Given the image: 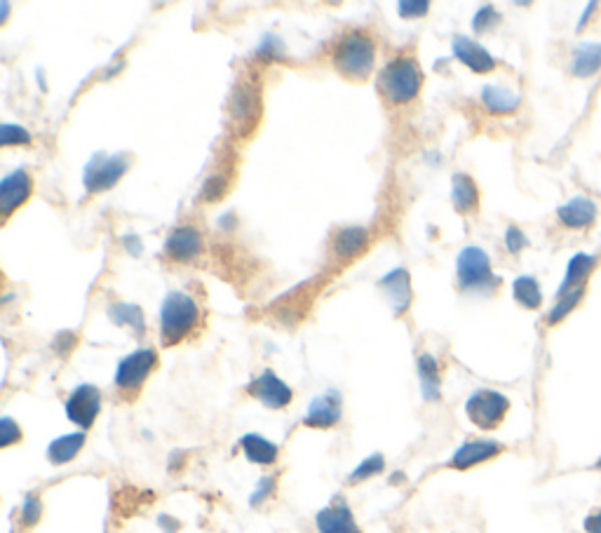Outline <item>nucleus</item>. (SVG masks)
I'll return each mask as SVG.
<instances>
[{
    "label": "nucleus",
    "mask_w": 601,
    "mask_h": 533,
    "mask_svg": "<svg viewBox=\"0 0 601 533\" xmlns=\"http://www.w3.org/2000/svg\"><path fill=\"white\" fill-rule=\"evenodd\" d=\"M423 87L421 66L414 57H397L386 64V69L378 76V92L390 106L411 104Z\"/></svg>",
    "instance_id": "1"
},
{
    "label": "nucleus",
    "mask_w": 601,
    "mask_h": 533,
    "mask_svg": "<svg viewBox=\"0 0 601 533\" xmlns=\"http://www.w3.org/2000/svg\"><path fill=\"white\" fill-rule=\"evenodd\" d=\"M127 249H130L134 256H139L141 254V242L134 238V235H130V238H127Z\"/></svg>",
    "instance_id": "41"
},
{
    "label": "nucleus",
    "mask_w": 601,
    "mask_h": 533,
    "mask_svg": "<svg viewBox=\"0 0 601 533\" xmlns=\"http://www.w3.org/2000/svg\"><path fill=\"white\" fill-rule=\"evenodd\" d=\"M456 273L461 289H484L494 282L491 259L482 247H465L463 252L458 254Z\"/></svg>",
    "instance_id": "7"
},
{
    "label": "nucleus",
    "mask_w": 601,
    "mask_h": 533,
    "mask_svg": "<svg viewBox=\"0 0 601 533\" xmlns=\"http://www.w3.org/2000/svg\"><path fill=\"white\" fill-rule=\"evenodd\" d=\"M418 376H421L423 397L428 402L440 400V369H437V360L432 355L418 357Z\"/></svg>",
    "instance_id": "27"
},
{
    "label": "nucleus",
    "mask_w": 601,
    "mask_h": 533,
    "mask_svg": "<svg viewBox=\"0 0 601 533\" xmlns=\"http://www.w3.org/2000/svg\"><path fill=\"white\" fill-rule=\"evenodd\" d=\"M482 104L484 109L494 116H512L522 106V97L517 92H512L510 87L503 85H484L482 90Z\"/></svg>",
    "instance_id": "20"
},
{
    "label": "nucleus",
    "mask_w": 601,
    "mask_h": 533,
    "mask_svg": "<svg viewBox=\"0 0 601 533\" xmlns=\"http://www.w3.org/2000/svg\"><path fill=\"white\" fill-rule=\"evenodd\" d=\"M571 73L576 78H592L601 71V43H583L571 55Z\"/></svg>",
    "instance_id": "22"
},
{
    "label": "nucleus",
    "mask_w": 601,
    "mask_h": 533,
    "mask_svg": "<svg viewBox=\"0 0 601 533\" xmlns=\"http://www.w3.org/2000/svg\"><path fill=\"white\" fill-rule=\"evenodd\" d=\"M498 22H501V15H498L494 5H484V8H479L475 19H472V29L477 33H486L494 29Z\"/></svg>",
    "instance_id": "32"
},
{
    "label": "nucleus",
    "mask_w": 601,
    "mask_h": 533,
    "mask_svg": "<svg viewBox=\"0 0 601 533\" xmlns=\"http://www.w3.org/2000/svg\"><path fill=\"white\" fill-rule=\"evenodd\" d=\"M594 268H597V256L578 252L569 261V266H566L564 280H562V285H559V289H557V296L569 294V292H573V289H583L585 282L590 280V275L594 273Z\"/></svg>",
    "instance_id": "18"
},
{
    "label": "nucleus",
    "mask_w": 601,
    "mask_h": 533,
    "mask_svg": "<svg viewBox=\"0 0 601 533\" xmlns=\"http://www.w3.org/2000/svg\"><path fill=\"white\" fill-rule=\"evenodd\" d=\"M101 411V393L97 386H90V383H83L78 386L66 400V416H69L71 423L80 425V428L87 430L92 428L94 421H97Z\"/></svg>",
    "instance_id": "10"
},
{
    "label": "nucleus",
    "mask_w": 601,
    "mask_h": 533,
    "mask_svg": "<svg viewBox=\"0 0 601 533\" xmlns=\"http://www.w3.org/2000/svg\"><path fill=\"white\" fill-rule=\"evenodd\" d=\"M155 367H158V353L153 348H141L137 353L123 357L116 371V388L120 393L137 395Z\"/></svg>",
    "instance_id": "6"
},
{
    "label": "nucleus",
    "mask_w": 601,
    "mask_h": 533,
    "mask_svg": "<svg viewBox=\"0 0 601 533\" xmlns=\"http://www.w3.org/2000/svg\"><path fill=\"white\" fill-rule=\"evenodd\" d=\"M315 524L320 533H362L360 526L355 522L353 512H350V508L341 501V498L317 512Z\"/></svg>",
    "instance_id": "16"
},
{
    "label": "nucleus",
    "mask_w": 601,
    "mask_h": 533,
    "mask_svg": "<svg viewBox=\"0 0 601 533\" xmlns=\"http://www.w3.org/2000/svg\"><path fill=\"white\" fill-rule=\"evenodd\" d=\"M594 10H597V3H587V8H585V15H583V19H580V24H578V29H583V26L590 22V17L594 15Z\"/></svg>",
    "instance_id": "40"
},
{
    "label": "nucleus",
    "mask_w": 601,
    "mask_h": 533,
    "mask_svg": "<svg viewBox=\"0 0 601 533\" xmlns=\"http://www.w3.org/2000/svg\"><path fill=\"white\" fill-rule=\"evenodd\" d=\"M376 64V43L369 33L350 31L348 36L341 38L334 52V66L343 78L353 80V83H364Z\"/></svg>",
    "instance_id": "2"
},
{
    "label": "nucleus",
    "mask_w": 601,
    "mask_h": 533,
    "mask_svg": "<svg viewBox=\"0 0 601 533\" xmlns=\"http://www.w3.org/2000/svg\"><path fill=\"white\" fill-rule=\"evenodd\" d=\"M465 414L470 423L477 425L479 430H496L501 428L505 416L510 414V400L498 390L482 388L472 393L465 402Z\"/></svg>",
    "instance_id": "4"
},
{
    "label": "nucleus",
    "mask_w": 601,
    "mask_h": 533,
    "mask_svg": "<svg viewBox=\"0 0 601 533\" xmlns=\"http://www.w3.org/2000/svg\"><path fill=\"white\" fill-rule=\"evenodd\" d=\"M165 252L172 261H195L202 252V235L193 226H179L165 242Z\"/></svg>",
    "instance_id": "15"
},
{
    "label": "nucleus",
    "mask_w": 601,
    "mask_h": 533,
    "mask_svg": "<svg viewBox=\"0 0 601 533\" xmlns=\"http://www.w3.org/2000/svg\"><path fill=\"white\" fill-rule=\"evenodd\" d=\"M240 447H242V451H245V456L249 458V461L256 465H273L280 456L278 444H273L270 440H266V437L254 435V433L242 437Z\"/></svg>",
    "instance_id": "24"
},
{
    "label": "nucleus",
    "mask_w": 601,
    "mask_h": 533,
    "mask_svg": "<svg viewBox=\"0 0 601 533\" xmlns=\"http://www.w3.org/2000/svg\"><path fill=\"white\" fill-rule=\"evenodd\" d=\"M43 517V503H40L38 496H26V501L22 505V524L24 526H36Z\"/></svg>",
    "instance_id": "34"
},
{
    "label": "nucleus",
    "mask_w": 601,
    "mask_h": 533,
    "mask_svg": "<svg viewBox=\"0 0 601 533\" xmlns=\"http://www.w3.org/2000/svg\"><path fill=\"white\" fill-rule=\"evenodd\" d=\"M224 193H226V181H224V177H212V179L205 181V188H202L200 198L205 200V202H216Z\"/></svg>",
    "instance_id": "37"
},
{
    "label": "nucleus",
    "mask_w": 601,
    "mask_h": 533,
    "mask_svg": "<svg viewBox=\"0 0 601 533\" xmlns=\"http://www.w3.org/2000/svg\"><path fill=\"white\" fill-rule=\"evenodd\" d=\"M33 179L26 170H15L0 181V212L3 217H10L15 209L24 205L31 198Z\"/></svg>",
    "instance_id": "12"
},
{
    "label": "nucleus",
    "mask_w": 601,
    "mask_h": 533,
    "mask_svg": "<svg viewBox=\"0 0 601 533\" xmlns=\"http://www.w3.org/2000/svg\"><path fill=\"white\" fill-rule=\"evenodd\" d=\"M378 285H381L383 292L388 294V301L390 306H393L395 315H402L404 310L411 306V278L404 268L390 271L386 278L378 282Z\"/></svg>",
    "instance_id": "19"
},
{
    "label": "nucleus",
    "mask_w": 601,
    "mask_h": 533,
    "mask_svg": "<svg viewBox=\"0 0 601 533\" xmlns=\"http://www.w3.org/2000/svg\"><path fill=\"white\" fill-rule=\"evenodd\" d=\"M454 55L461 64L468 66L475 73H491L496 69V59L484 50L482 45L468 36H456L454 38Z\"/></svg>",
    "instance_id": "17"
},
{
    "label": "nucleus",
    "mask_w": 601,
    "mask_h": 533,
    "mask_svg": "<svg viewBox=\"0 0 601 533\" xmlns=\"http://www.w3.org/2000/svg\"><path fill=\"white\" fill-rule=\"evenodd\" d=\"M397 10H400L402 19H414V17H425L430 12V3L428 0H402L400 5H397Z\"/></svg>",
    "instance_id": "36"
},
{
    "label": "nucleus",
    "mask_w": 601,
    "mask_h": 533,
    "mask_svg": "<svg viewBox=\"0 0 601 533\" xmlns=\"http://www.w3.org/2000/svg\"><path fill=\"white\" fill-rule=\"evenodd\" d=\"M599 217V209L590 198L585 195H576L569 202H564L557 209V219L566 231H587L594 226V221Z\"/></svg>",
    "instance_id": "13"
},
{
    "label": "nucleus",
    "mask_w": 601,
    "mask_h": 533,
    "mask_svg": "<svg viewBox=\"0 0 601 533\" xmlns=\"http://www.w3.org/2000/svg\"><path fill=\"white\" fill-rule=\"evenodd\" d=\"M383 470H386V458H383L381 454H374V456L364 458V461L360 465H357V468L353 472H350L348 484L367 482V479L381 475Z\"/></svg>",
    "instance_id": "30"
},
{
    "label": "nucleus",
    "mask_w": 601,
    "mask_h": 533,
    "mask_svg": "<svg viewBox=\"0 0 601 533\" xmlns=\"http://www.w3.org/2000/svg\"><path fill=\"white\" fill-rule=\"evenodd\" d=\"M228 111H231L233 130L238 132L240 137H247V134H252L254 127L259 125L261 111H263L259 85H254V83H249V80H245V83H240L238 87H235Z\"/></svg>",
    "instance_id": "5"
},
{
    "label": "nucleus",
    "mask_w": 601,
    "mask_h": 533,
    "mask_svg": "<svg viewBox=\"0 0 601 533\" xmlns=\"http://www.w3.org/2000/svg\"><path fill=\"white\" fill-rule=\"evenodd\" d=\"M200 308L188 294L172 292L160 308V339L162 346L172 348L186 339L198 327Z\"/></svg>",
    "instance_id": "3"
},
{
    "label": "nucleus",
    "mask_w": 601,
    "mask_h": 533,
    "mask_svg": "<svg viewBox=\"0 0 601 533\" xmlns=\"http://www.w3.org/2000/svg\"><path fill=\"white\" fill-rule=\"evenodd\" d=\"M503 451L505 447L496 440H468L454 456H451L449 468L454 470L477 468V465H482L486 461H494V458L501 456Z\"/></svg>",
    "instance_id": "11"
},
{
    "label": "nucleus",
    "mask_w": 601,
    "mask_h": 533,
    "mask_svg": "<svg viewBox=\"0 0 601 533\" xmlns=\"http://www.w3.org/2000/svg\"><path fill=\"white\" fill-rule=\"evenodd\" d=\"M341 421V395L336 390H329L320 397H315L310 402L308 414L303 418L306 428H317V430H329Z\"/></svg>",
    "instance_id": "14"
},
{
    "label": "nucleus",
    "mask_w": 601,
    "mask_h": 533,
    "mask_svg": "<svg viewBox=\"0 0 601 533\" xmlns=\"http://www.w3.org/2000/svg\"><path fill=\"white\" fill-rule=\"evenodd\" d=\"M108 313H111V320L116 322V325L132 327L139 336L146 332L144 313H141L139 306H132V303H113V306L108 308Z\"/></svg>",
    "instance_id": "28"
},
{
    "label": "nucleus",
    "mask_w": 601,
    "mask_h": 533,
    "mask_svg": "<svg viewBox=\"0 0 601 533\" xmlns=\"http://www.w3.org/2000/svg\"><path fill=\"white\" fill-rule=\"evenodd\" d=\"M0 144H3L5 148H10V146H29L31 144V134L26 132L22 125L5 123L3 127H0Z\"/></svg>",
    "instance_id": "31"
},
{
    "label": "nucleus",
    "mask_w": 601,
    "mask_h": 533,
    "mask_svg": "<svg viewBox=\"0 0 601 533\" xmlns=\"http://www.w3.org/2000/svg\"><path fill=\"white\" fill-rule=\"evenodd\" d=\"M512 294L515 301L526 310H538L543 306V289H540L538 280L533 275H522L512 282Z\"/></svg>",
    "instance_id": "26"
},
{
    "label": "nucleus",
    "mask_w": 601,
    "mask_h": 533,
    "mask_svg": "<svg viewBox=\"0 0 601 533\" xmlns=\"http://www.w3.org/2000/svg\"><path fill=\"white\" fill-rule=\"evenodd\" d=\"M583 296H585V287L583 289H573V292L564 294V296H557V303L552 306L548 317H545V322H548L550 327H555V325H559V322H564L566 317H569L573 310L580 306Z\"/></svg>",
    "instance_id": "29"
},
{
    "label": "nucleus",
    "mask_w": 601,
    "mask_h": 533,
    "mask_svg": "<svg viewBox=\"0 0 601 533\" xmlns=\"http://www.w3.org/2000/svg\"><path fill=\"white\" fill-rule=\"evenodd\" d=\"M451 202H454L456 212L470 214L479 207V191L477 184L468 174H456L454 184H451Z\"/></svg>",
    "instance_id": "23"
},
{
    "label": "nucleus",
    "mask_w": 601,
    "mask_h": 533,
    "mask_svg": "<svg viewBox=\"0 0 601 533\" xmlns=\"http://www.w3.org/2000/svg\"><path fill=\"white\" fill-rule=\"evenodd\" d=\"M127 172V160L123 155H94L92 163L87 165L85 170V188L90 193H101L108 191L123 179V174Z\"/></svg>",
    "instance_id": "8"
},
{
    "label": "nucleus",
    "mask_w": 601,
    "mask_h": 533,
    "mask_svg": "<svg viewBox=\"0 0 601 533\" xmlns=\"http://www.w3.org/2000/svg\"><path fill=\"white\" fill-rule=\"evenodd\" d=\"M19 440H22V428H19L12 418L5 416L3 421H0V447L8 449V447H12V444H17Z\"/></svg>",
    "instance_id": "33"
},
{
    "label": "nucleus",
    "mask_w": 601,
    "mask_h": 533,
    "mask_svg": "<svg viewBox=\"0 0 601 533\" xmlns=\"http://www.w3.org/2000/svg\"><path fill=\"white\" fill-rule=\"evenodd\" d=\"M505 247H508L510 254H522L526 247H529V238H526V233L522 228L510 226L508 231H505Z\"/></svg>",
    "instance_id": "35"
},
{
    "label": "nucleus",
    "mask_w": 601,
    "mask_h": 533,
    "mask_svg": "<svg viewBox=\"0 0 601 533\" xmlns=\"http://www.w3.org/2000/svg\"><path fill=\"white\" fill-rule=\"evenodd\" d=\"M585 533H601V510H592L590 515L583 519Z\"/></svg>",
    "instance_id": "39"
},
{
    "label": "nucleus",
    "mask_w": 601,
    "mask_h": 533,
    "mask_svg": "<svg viewBox=\"0 0 601 533\" xmlns=\"http://www.w3.org/2000/svg\"><path fill=\"white\" fill-rule=\"evenodd\" d=\"M594 470H599V472H601V456L597 458V463H594Z\"/></svg>",
    "instance_id": "42"
},
{
    "label": "nucleus",
    "mask_w": 601,
    "mask_h": 533,
    "mask_svg": "<svg viewBox=\"0 0 601 533\" xmlns=\"http://www.w3.org/2000/svg\"><path fill=\"white\" fill-rule=\"evenodd\" d=\"M369 245V233L362 226H348L341 228L334 238V254L343 261L355 259L360 256Z\"/></svg>",
    "instance_id": "21"
},
{
    "label": "nucleus",
    "mask_w": 601,
    "mask_h": 533,
    "mask_svg": "<svg viewBox=\"0 0 601 533\" xmlns=\"http://www.w3.org/2000/svg\"><path fill=\"white\" fill-rule=\"evenodd\" d=\"M85 447V433H71L57 437L50 447H47V458L52 465H66L76 458Z\"/></svg>",
    "instance_id": "25"
},
{
    "label": "nucleus",
    "mask_w": 601,
    "mask_h": 533,
    "mask_svg": "<svg viewBox=\"0 0 601 533\" xmlns=\"http://www.w3.org/2000/svg\"><path fill=\"white\" fill-rule=\"evenodd\" d=\"M247 393L268 409H287L294 400L292 388H289L287 383L270 369H263L261 374L249 383Z\"/></svg>",
    "instance_id": "9"
},
{
    "label": "nucleus",
    "mask_w": 601,
    "mask_h": 533,
    "mask_svg": "<svg viewBox=\"0 0 601 533\" xmlns=\"http://www.w3.org/2000/svg\"><path fill=\"white\" fill-rule=\"evenodd\" d=\"M273 489H275V479L273 477H266V479H261V484H259V489L254 491V496H252V505H261V501H266V498L273 494Z\"/></svg>",
    "instance_id": "38"
}]
</instances>
